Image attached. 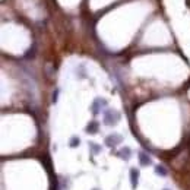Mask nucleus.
<instances>
[{
	"mask_svg": "<svg viewBox=\"0 0 190 190\" xmlns=\"http://www.w3.org/2000/svg\"><path fill=\"white\" fill-rule=\"evenodd\" d=\"M118 118H120V116H118L117 111H113V110H107L105 113H104V122H105L108 126H111V124L117 123Z\"/></svg>",
	"mask_w": 190,
	"mask_h": 190,
	"instance_id": "f257e3e1",
	"label": "nucleus"
},
{
	"mask_svg": "<svg viewBox=\"0 0 190 190\" xmlns=\"http://www.w3.org/2000/svg\"><path fill=\"white\" fill-rule=\"evenodd\" d=\"M122 140H123V138H122L120 134H110V136H107L105 138V145L113 148V146L118 145Z\"/></svg>",
	"mask_w": 190,
	"mask_h": 190,
	"instance_id": "f03ea898",
	"label": "nucleus"
},
{
	"mask_svg": "<svg viewBox=\"0 0 190 190\" xmlns=\"http://www.w3.org/2000/svg\"><path fill=\"white\" fill-rule=\"evenodd\" d=\"M130 183H132L133 189L138 187V183H139V170L138 168H132L130 170Z\"/></svg>",
	"mask_w": 190,
	"mask_h": 190,
	"instance_id": "7ed1b4c3",
	"label": "nucleus"
},
{
	"mask_svg": "<svg viewBox=\"0 0 190 190\" xmlns=\"http://www.w3.org/2000/svg\"><path fill=\"white\" fill-rule=\"evenodd\" d=\"M139 162L142 167H148V165H151V157L146 154V152H139Z\"/></svg>",
	"mask_w": 190,
	"mask_h": 190,
	"instance_id": "20e7f679",
	"label": "nucleus"
},
{
	"mask_svg": "<svg viewBox=\"0 0 190 190\" xmlns=\"http://www.w3.org/2000/svg\"><path fill=\"white\" fill-rule=\"evenodd\" d=\"M101 105H105V101L100 100V98H98V100H95L94 104H92V113H94V114H98V113H100V107Z\"/></svg>",
	"mask_w": 190,
	"mask_h": 190,
	"instance_id": "39448f33",
	"label": "nucleus"
},
{
	"mask_svg": "<svg viewBox=\"0 0 190 190\" xmlns=\"http://www.w3.org/2000/svg\"><path fill=\"white\" fill-rule=\"evenodd\" d=\"M130 155H132V151H130V148H122L120 149V152H118V157L123 158V159H129L130 158Z\"/></svg>",
	"mask_w": 190,
	"mask_h": 190,
	"instance_id": "423d86ee",
	"label": "nucleus"
},
{
	"mask_svg": "<svg viewBox=\"0 0 190 190\" xmlns=\"http://www.w3.org/2000/svg\"><path fill=\"white\" fill-rule=\"evenodd\" d=\"M155 174L157 176H161V177H167L168 176V171L165 167H162V165H157L155 167Z\"/></svg>",
	"mask_w": 190,
	"mask_h": 190,
	"instance_id": "0eeeda50",
	"label": "nucleus"
},
{
	"mask_svg": "<svg viewBox=\"0 0 190 190\" xmlns=\"http://www.w3.org/2000/svg\"><path fill=\"white\" fill-rule=\"evenodd\" d=\"M98 130V123L97 122H92V123L88 124V127H86V132H89V133H95Z\"/></svg>",
	"mask_w": 190,
	"mask_h": 190,
	"instance_id": "6e6552de",
	"label": "nucleus"
},
{
	"mask_svg": "<svg viewBox=\"0 0 190 190\" xmlns=\"http://www.w3.org/2000/svg\"><path fill=\"white\" fill-rule=\"evenodd\" d=\"M78 145H79V139L76 136H73L72 139H70V148H76Z\"/></svg>",
	"mask_w": 190,
	"mask_h": 190,
	"instance_id": "1a4fd4ad",
	"label": "nucleus"
},
{
	"mask_svg": "<svg viewBox=\"0 0 190 190\" xmlns=\"http://www.w3.org/2000/svg\"><path fill=\"white\" fill-rule=\"evenodd\" d=\"M89 145H91V149H92V154H98L101 151L100 146L97 145V143H89Z\"/></svg>",
	"mask_w": 190,
	"mask_h": 190,
	"instance_id": "9d476101",
	"label": "nucleus"
},
{
	"mask_svg": "<svg viewBox=\"0 0 190 190\" xmlns=\"http://www.w3.org/2000/svg\"><path fill=\"white\" fill-rule=\"evenodd\" d=\"M94 190H98V189H94Z\"/></svg>",
	"mask_w": 190,
	"mask_h": 190,
	"instance_id": "9b49d317",
	"label": "nucleus"
},
{
	"mask_svg": "<svg viewBox=\"0 0 190 190\" xmlns=\"http://www.w3.org/2000/svg\"><path fill=\"white\" fill-rule=\"evenodd\" d=\"M165 190H167V189H165Z\"/></svg>",
	"mask_w": 190,
	"mask_h": 190,
	"instance_id": "f8f14e48",
	"label": "nucleus"
}]
</instances>
